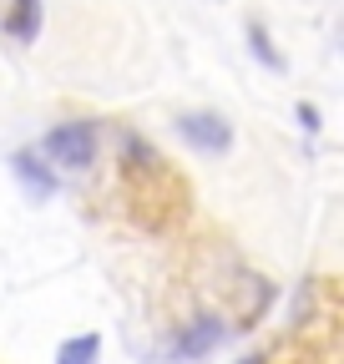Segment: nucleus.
<instances>
[{
    "instance_id": "obj_8",
    "label": "nucleus",
    "mask_w": 344,
    "mask_h": 364,
    "mask_svg": "<svg viewBox=\"0 0 344 364\" xmlns=\"http://www.w3.org/2000/svg\"><path fill=\"white\" fill-rule=\"evenodd\" d=\"M299 127H304V132H319V112H314L309 102H299Z\"/></svg>"
},
{
    "instance_id": "obj_2",
    "label": "nucleus",
    "mask_w": 344,
    "mask_h": 364,
    "mask_svg": "<svg viewBox=\"0 0 344 364\" xmlns=\"http://www.w3.org/2000/svg\"><path fill=\"white\" fill-rule=\"evenodd\" d=\"M178 136H183L188 147L208 152V157H223V152L233 147V127H228V117H218V112H183V117H178Z\"/></svg>"
},
{
    "instance_id": "obj_6",
    "label": "nucleus",
    "mask_w": 344,
    "mask_h": 364,
    "mask_svg": "<svg viewBox=\"0 0 344 364\" xmlns=\"http://www.w3.org/2000/svg\"><path fill=\"white\" fill-rule=\"evenodd\" d=\"M248 51H253L258 61H264L269 71H289V61L279 56V46L269 41V31H264V21H248Z\"/></svg>"
},
{
    "instance_id": "obj_9",
    "label": "nucleus",
    "mask_w": 344,
    "mask_h": 364,
    "mask_svg": "<svg viewBox=\"0 0 344 364\" xmlns=\"http://www.w3.org/2000/svg\"><path fill=\"white\" fill-rule=\"evenodd\" d=\"M238 364H269V359H264V354H248V359H238Z\"/></svg>"
},
{
    "instance_id": "obj_4",
    "label": "nucleus",
    "mask_w": 344,
    "mask_h": 364,
    "mask_svg": "<svg viewBox=\"0 0 344 364\" xmlns=\"http://www.w3.org/2000/svg\"><path fill=\"white\" fill-rule=\"evenodd\" d=\"M11 177L21 182V193H26L31 203H51L56 188H61L56 167H51V162H41L36 152H11Z\"/></svg>"
},
{
    "instance_id": "obj_3",
    "label": "nucleus",
    "mask_w": 344,
    "mask_h": 364,
    "mask_svg": "<svg viewBox=\"0 0 344 364\" xmlns=\"http://www.w3.org/2000/svg\"><path fill=\"white\" fill-rule=\"evenodd\" d=\"M223 339H228V324H223V318H213V314H203V318H193V324H183L178 334H172L167 359H172V364H183V359H208Z\"/></svg>"
},
{
    "instance_id": "obj_7",
    "label": "nucleus",
    "mask_w": 344,
    "mask_h": 364,
    "mask_svg": "<svg viewBox=\"0 0 344 364\" xmlns=\"http://www.w3.org/2000/svg\"><path fill=\"white\" fill-rule=\"evenodd\" d=\"M97 354H102V334H76L56 349V364H97Z\"/></svg>"
},
{
    "instance_id": "obj_1",
    "label": "nucleus",
    "mask_w": 344,
    "mask_h": 364,
    "mask_svg": "<svg viewBox=\"0 0 344 364\" xmlns=\"http://www.w3.org/2000/svg\"><path fill=\"white\" fill-rule=\"evenodd\" d=\"M41 147H46L51 167H61V172H86V167L97 162V147H102V136H97V122L76 117V122H61V127H51Z\"/></svg>"
},
{
    "instance_id": "obj_5",
    "label": "nucleus",
    "mask_w": 344,
    "mask_h": 364,
    "mask_svg": "<svg viewBox=\"0 0 344 364\" xmlns=\"http://www.w3.org/2000/svg\"><path fill=\"white\" fill-rule=\"evenodd\" d=\"M41 26H46V6H41V0H16L11 16H6V36L21 41V46L41 41Z\"/></svg>"
}]
</instances>
